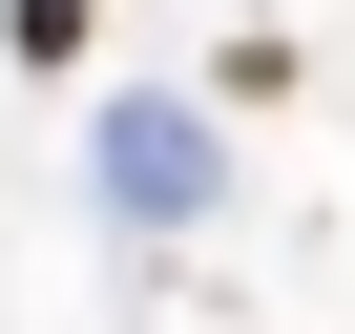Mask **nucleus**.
<instances>
[{
	"label": "nucleus",
	"mask_w": 355,
	"mask_h": 334,
	"mask_svg": "<svg viewBox=\"0 0 355 334\" xmlns=\"http://www.w3.org/2000/svg\"><path fill=\"white\" fill-rule=\"evenodd\" d=\"M105 209L189 230V209H209V125H189V105H105Z\"/></svg>",
	"instance_id": "f257e3e1"
},
{
	"label": "nucleus",
	"mask_w": 355,
	"mask_h": 334,
	"mask_svg": "<svg viewBox=\"0 0 355 334\" xmlns=\"http://www.w3.org/2000/svg\"><path fill=\"white\" fill-rule=\"evenodd\" d=\"M84 21H105V0H21L0 42H21V63H84Z\"/></svg>",
	"instance_id": "f03ea898"
}]
</instances>
